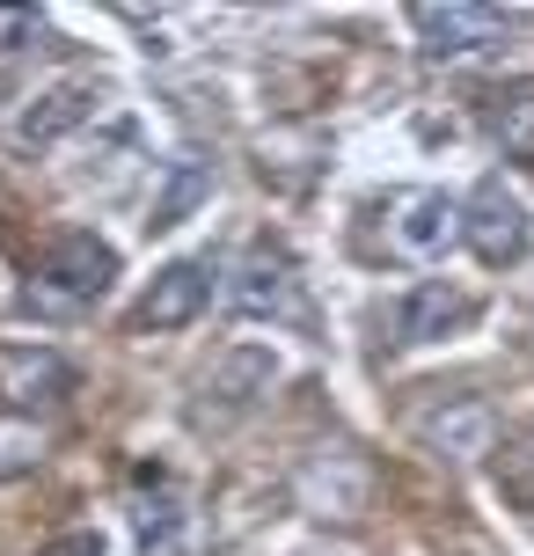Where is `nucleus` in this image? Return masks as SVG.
<instances>
[{
	"label": "nucleus",
	"instance_id": "obj_9",
	"mask_svg": "<svg viewBox=\"0 0 534 556\" xmlns=\"http://www.w3.org/2000/svg\"><path fill=\"white\" fill-rule=\"evenodd\" d=\"M88 111H96V81H52L23 117H15V147L44 154V147H59L74 125H88Z\"/></svg>",
	"mask_w": 534,
	"mask_h": 556
},
{
	"label": "nucleus",
	"instance_id": "obj_3",
	"mask_svg": "<svg viewBox=\"0 0 534 556\" xmlns=\"http://www.w3.org/2000/svg\"><path fill=\"white\" fill-rule=\"evenodd\" d=\"M410 29L424 37V59H476L491 52V45H506L512 15L506 8H469V0H424V8H410Z\"/></svg>",
	"mask_w": 534,
	"mask_h": 556
},
{
	"label": "nucleus",
	"instance_id": "obj_1",
	"mask_svg": "<svg viewBox=\"0 0 534 556\" xmlns=\"http://www.w3.org/2000/svg\"><path fill=\"white\" fill-rule=\"evenodd\" d=\"M111 278H117V250L96 242L88 227H74V235H59L52 250L37 256V271H29V307H44V315L96 307L103 293H111Z\"/></svg>",
	"mask_w": 534,
	"mask_h": 556
},
{
	"label": "nucleus",
	"instance_id": "obj_11",
	"mask_svg": "<svg viewBox=\"0 0 534 556\" xmlns=\"http://www.w3.org/2000/svg\"><path fill=\"white\" fill-rule=\"evenodd\" d=\"M271 374H279L271 352H256V344H227L220 359H213V374H205V395H213L220 410H250L256 395L271 389Z\"/></svg>",
	"mask_w": 534,
	"mask_h": 556
},
{
	"label": "nucleus",
	"instance_id": "obj_7",
	"mask_svg": "<svg viewBox=\"0 0 534 556\" xmlns=\"http://www.w3.org/2000/svg\"><path fill=\"white\" fill-rule=\"evenodd\" d=\"M205 307H213V264L183 256V264H169V271L140 293L132 330H183V323H198V315H205Z\"/></svg>",
	"mask_w": 534,
	"mask_h": 556
},
{
	"label": "nucleus",
	"instance_id": "obj_15",
	"mask_svg": "<svg viewBox=\"0 0 534 556\" xmlns=\"http://www.w3.org/2000/svg\"><path fill=\"white\" fill-rule=\"evenodd\" d=\"M498 491H506V498H520L534 513V425L506 440V454H498Z\"/></svg>",
	"mask_w": 534,
	"mask_h": 556
},
{
	"label": "nucleus",
	"instance_id": "obj_8",
	"mask_svg": "<svg viewBox=\"0 0 534 556\" xmlns=\"http://www.w3.org/2000/svg\"><path fill=\"white\" fill-rule=\"evenodd\" d=\"M132 528H140V556H191L183 549V498H176L169 469L132 476Z\"/></svg>",
	"mask_w": 534,
	"mask_h": 556
},
{
	"label": "nucleus",
	"instance_id": "obj_5",
	"mask_svg": "<svg viewBox=\"0 0 534 556\" xmlns=\"http://www.w3.org/2000/svg\"><path fill=\"white\" fill-rule=\"evenodd\" d=\"M227 307L242 323H301V271L285 250H250L227 286Z\"/></svg>",
	"mask_w": 534,
	"mask_h": 556
},
{
	"label": "nucleus",
	"instance_id": "obj_16",
	"mask_svg": "<svg viewBox=\"0 0 534 556\" xmlns=\"http://www.w3.org/2000/svg\"><path fill=\"white\" fill-rule=\"evenodd\" d=\"M44 462V432H0V476H23V469H37Z\"/></svg>",
	"mask_w": 534,
	"mask_h": 556
},
{
	"label": "nucleus",
	"instance_id": "obj_4",
	"mask_svg": "<svg viewBox=\"0 0 534 556\" xmlns=\"http://www.w3.org/2000/svg\"><path fill=\"white\" fill-rule=\"evenodd\" d=\"M461 242V205L447 191H395L389 198V250L410 264H440Z\"/></svg>",
	"mask_w": 534,
	"mask_h": 556
},
{
	"label": "nucleus",
	"instance_id": "obj_17",
	"mask_svg": "<svg viewBox=\"0 0 534 556\" xmlns=\"http://www.w3.org/2000/svg\"><path fill=\"white\" fill-rule=\"evenodd\" d=\"M37 15H23V8H0V52H23V45H37Z\"/></svg>",
	"mask_w": 534,
	"mask_h": 556
},
{
	"label": "nucleus",
	"instance_id": "obj_14",
	"mask_svg": "<svg viewBox=\"0 0 534 556\" xmlns=\"http://www.w3.org/2000/svg\"><path fill=\"white\" fill-rule=\"evenodd\" d=\"M491 139L506 147V154H534V81H512L491 96V111H483Z\"/></svg>",
	"mask_w": 534,
	"mask_h": 556
},
{
	"label": "nucleus",
	"instance_id": "obj_13",
	"mask_svg": "<svg viewBox=\"0 0 534 556\" xmlns=\"http://www.w3.org/2000/svg\"><path fill=\"white\" fill-rule=\"evenodd\" d=\"M205 198H213V162H198V154H176L169 176H162V191H154V220H147V227H176V220H191Z\"/></svg>",
	"mask_w": 534,
	"mask_h": 556
},
{
	"label": "nucleus",
	"instance_id": "obj_12",
	"mask_svg": "<svg viewBox=\"0 0 534 556\" xmlns=\"http://www.w3.org/2000/svg\"><path fill=\"white\" fill-rule=\"evenodd\" d=\"M66 389H74V366L59 359V352H8V366H0V395H8L15 410L59 403Z\"/></svg>",
	"mask_w": 534,
	"mask_h": 556
},
{
	"label": "nucleus",
	"instance_id": "obj_2",
	"mask_svg": "<svg viewBox=\"0 0 534 556\" xmlns=\"http://www.w3.org/2000/svg\"><path fill=\"white\" fill-rule=\"evenodd\" d=\"M461 242H469L491 271H506V264L527 256V205H520V191H506V176H483L476 198L461 205Z\"/></svg>",
	"mask_w": 534,
	"mask_h": 556
},
{
	"label": "nucleus",
	"instance_id": "obj_18",
	"mask_svg": "<svg viewBox=\"0 0 534 556\" xmlns=\"http://www.w3.org/2000/svg\"><path fill=\"white\" fill-rule=\"evenodd\" d=\"M52 556H103V542H96V534H74V542H59Z\"/></svg>",
	"mask_w": 534,
	"mask_h": 556
},
{
	"label": "nucleus",
	"instance_id": "obj_6",
	"mask_svg": "<svg viewBox=\"0 0 534 556\" xmlns=\"http://www.w3.org/2000/svg\"><path fill=\"white\" fill-rule=\"evenodd\" d=\"M476 307H483L476 293H461L447 278H424V286H410V293L389 307V330H395V344H440V337L469 330Z\"/></svg>",
	"mask_w": 534,
	"mask_h": 556
},
{
	"label": "nucleus",
	"instance_id": "obj_10",
	"mask_svg": "<svg viewBox=\"0 0 534 556\" xmlns=\"http://www.w3.org/2000/svg\"><path fill=\"white\" fill-rule=\"evenodd\" d=\"M418 432H424V446H432V454H447V462H476V454H491L498 417L483 410L476 395H461V403H447V410H432Z\"/></svg>",
	"mask_w": 534,
	"mask_h": 556
}]
</instances>
